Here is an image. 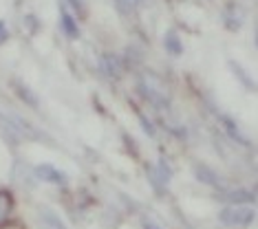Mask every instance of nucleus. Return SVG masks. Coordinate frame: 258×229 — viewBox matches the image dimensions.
<instances>
[{
  "label": "nucleus",
  "instance_id": "f257e3e1",
  "mask_svg": "<svg viewBox=\"0 0 258 229\" xmlns=\"http://www.w3.org/2000/svg\"><path fill=\"white\" fill-rule=\"evenodd\" d=\"M223 225H247L254 218V209L243 207V205H234V207H225L219 214Z\"/></svg>",
  "mask_w": 258,
  "mask_h": 229
},
{
  "label": "nucleus",
  "instance_id": "f03ea898",
  "mask_svg": "<svg viewBox=\"0 0 258 229\" xmlns=\"http://www.w3.org/2000/svg\"><path fill=\"white\" fill-rule=\"evenodd\" d=\"M38 220H40V225H42V229H67L60 216H57L53 209H49V207L40 209Z\"/></svg>",
  "mask_w": 258,
  "mask_h": 229
},
{
  "label": "nucleus",
  "instance_id": "7ed1b4c3",
  "mask_svg": "<svg viewBox=\"0 0 258 229\" xmlns=\"http://www.w3.org/2000/svg\"><path fill=\"white\" fill-rule=\"evenodd\" d=\"M36 174H38L42 181H46V183H55V185H62L64 181H67L62 172H57L53 166H46V163H42V166L36 168Z\"/></svg>",
  "mask_w": 258,
  "mask_h": 229
},
{
  "label": "nucleus",
  "instance_id": "20e7f679",
  "mask_svg": "<svg viewBox=\"0 0 258 229\" xmlns=\"http://www.w3.org/2000/svg\"><path fill=\"white\" fill-rule=\"evenodd\" d=\"M11 209H14V196L9 192H0V225L9 220Z\"/></svg>",
  "mask_w": 258,
  "mask_h": 229
},
{
  "label": "nucleus",
  "instance_id": "39448f33",
  "mask_svg": "<svg viewBox=\"0 0 258 229\" xmlns=\"http://www.w3.org/2000/svg\"><path fill=\"white\" fill-rule=\"evenodd\" d=\"M62 29L69 38H80V29H78V25H75L73 16L69 14L67 9H62Z\"/></svg>",
  "mask_w": 258,
  "mask_h": 229
},
{
  "label": "nucleus",
  "instance_id": "423d86ee",
  "mask_svg": "<svg viewBox=\"0 0 258 229\" xmlns=\"http://www.w3.org/2000/svg\"><path fill=\"white\" fill-rule=\"evenodd\" d=\"M166 49L170 53H174V55H179L181 53V40H179V35L174 31H168V35H166Z\"/></svg>",
  "mask_w": 258,
  "mask_h": 229
},
{
  "label": "nucleus",
  "instance_id": "0eeeda50",
  "mask_svg": "<svg viewBox=\"0 0 258 229\" xmlns=\"http://www.w3.org/2000/svg\"><path fill=\"white\" fill-rule=\"evenodd\" d=\"M9 40V31H7V27H5V22L0 20V44H5Z\"/></svg>",
  "mask_w": 258,
  "mask_h": 229
}]
</instances>
